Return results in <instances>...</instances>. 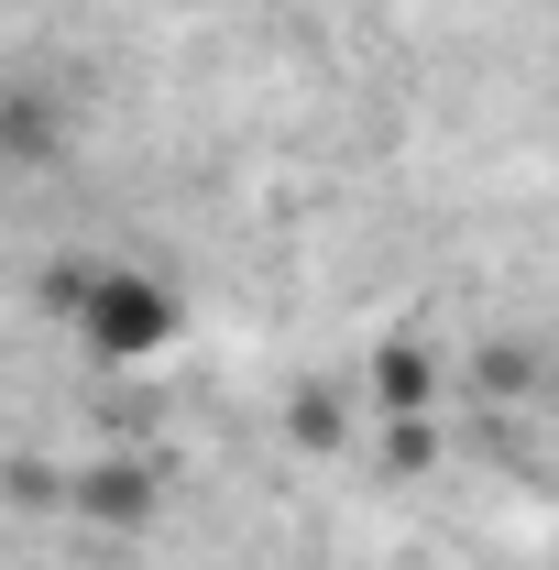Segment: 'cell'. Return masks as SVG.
I'll list each match as a JSON object with an SVG mask.
<instances>
[{
    "label": "cell",
    "instance_id": "5",
    "mask_svg": "<svg viewBox=\"0 0 559 570\" xmlns=\"http://www.w3.org/2000/svg\"><path fill=\"white\" fill-rule=\"evenodd\" d=\"M0 154H67V110L33 99V88H11L0 99Z\"/></svg>",
    "mask_w": 559,
    "mask_h": 570
},
{
    "label": "cell",
    "instance_id": "8",
    "mask_svg": "<svg viewBox=\"0 0 559 570\" xmlns=\"http://www.w3.org/2000/svg\"><path fill=\"white\" fill-rule=\"evenodd\" d=\"M483 384H493V395H527L538 373H527V352H483Z\"/></svg>",
    "mask_w": 559,
    "mask_h": 570
},
{
    "label": "cell",
    "instance_id": "6",
    "mask_svg": "<svg viewBox=\"0 0 559 570\" xmlns=\"http://www.w3.org/2000/svg\"><path fill=\"white\" fill-rule=\"evenodd\" d=\"M373 461H384V472H428V461H439V417H384L373 428Z\"/></svg>",
    "mask_w": 559,
    "mask_h": 570
},
{
    "label": "cell",
    "instance_id": "9",
    "mask_svg": "<svg viewBox=\"0 0 559 570\" xmlns=\"http://www.w3.org/2000/svg\"><path fill=\"white\" fill-rule=\"evenodd\" d=\"M154 11H209V0H154Z\"/></svg>",
    "mask_w": 559,
    "mask_h": 570
},
{
    "label": "cell",
    "instance_id": "2",
    "mask_svg": "<svg viewBox=\"0 0 559 570\" xmlns=\"http://www.w3.org/2000/svg\"><path fill=\"white\" fill-rule=\"evenodd\" d=\"M56 504H67L88 538H154V515H165V461H154V450H99V461L67 472Z\"/></svg>",
    "mask_w": 559,
    "mask_h": 570
},
{
    "label": "cell",
    "instance_id": "3",
    "mask_svg": "<svg viewBox=\"0 0 559 570\" xmlns=\"http://www.w3.org/2000/svg\"><path fill=\"white\" fill-rule=\"evenodd\" d=\"M362 395H373L384 417H428V406H439V352H428V341H406V330H395V341H373Z\"/></svg>",
    "mask_w": 559,
    "mask_h": 570
},
{
    "label": "cell",
    "instance_id": "1",
    "mask_svg": "<svg viewBox=\"0 0 559 570\" xmlns=\"http://www.w3.org/2000/svg\"><path fill=\"white\" fill-rule=\"evenodd\" d=\"M67 341L99 362V373L165 362L176 341H187V296L154 275V264H99V285L77 296V318H67Z\"/></svg>",
    "mask_w": 559,
    "mask_h": 570
},
{
    "label": "cell",
    "instance_id": "4",
    "mask_svg": "<svg viewBox=\"0 0 559 570\" xmlns=\"http://www.w3.org/2000/svg\"><path fill=\"white\" fill-rule=\"evenodd\" d=\"M285 450H296V461H341L351 450V395L341 384H296V395H285Z\"/></svg>",
    "mask_w": 559,
    "mask_h": 570
},
{
    "label": "cell",
    "instance_id": "7",
    "mask_svg": "<svg viewBox=\"0 0 559 570\" xmlns=\"http://www.w3.org/2000/svg\"><path fill=\"white\" fill-rule=\"evenodd\" d=\"M99 285V253H56L45 275H33V296H45V318H77V296Z\"/></svg>",
    "mask_w": 559,
    "mask_h": 570
}]
</instances>
